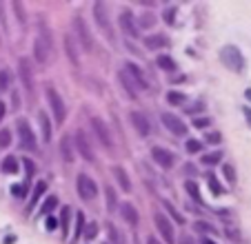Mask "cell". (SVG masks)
Masks as SVG:
<instances>
[{"mask_svg": "<svg viewBox=\"0 0 251 244\" xmlns=\"http://www.w3.org/2000/svg\"><path fill=\"white\" fill-rule=\"evenodd\" d=\"M245 96H247V98L251 100V89H247V91H245Z\"/></svg>", "mask_w": 251, "mask_h": 244, "instance_id": "6f0895ef", "label": "cell"}, {"mask_svg": "<svg viewBox=\"0 0 251 244\" xmlns=\"http://www.w3.org/2000/svg\"><path fill=\"white\" fill-rule=\"evenodd\" d=\"M76 187H78V195H80L82 200H94V197L98 195V187H96V182L87 173L78 175Z\"/></svg>", "mask_w": 251, "mask_h": 244, "instance_id": "8992f818", "label": "cell"}, {"mask_svg": "<svg viewBox=\"0 0 251 244\" xmlns=\"http://www.w3.org/2000/svg\"><path fill=\"white\" fill-rule=\"evenodd\" d=\"M51 31H47V24L40 20V31L38 36H36V40H33V58H36V62L38 65H47L49 62V56H51Z\"/></svg>", "mask_w": 251, "mask_h": 244, "instance_id": "7a4b0ae2", "label": "cell"}, {"mask_svg": "<svg viewBox=\"0 0 251 244\" xmlns=\"http://www.w3.org/2000/svg\"><path fill=\"white\" fill-rule=\"evenodd\" d=\"M202 109V104H194V107H187V113H196Z\"/></svg>", "mask_w": 251, "mask_h": 244, "instance_id": "816d5d0a", "label": "cell"}, {"mask_svg": "<svg viewBox=\"0 0 251 244\" xmlns=\"http://www.w3.org/2000/svg\"><path fill=\"white\" fill-rule=\"evenodd\" d=\"M107 229H109V235H111V240H114L116 244H120V238H118V231H116V226H114V224H107Z\"/></svg>", "mask_w": 251, "mask_h": 244, "instance_id": "c3c4849f", "label": "cell"}, {"mask_svg": "<svg viewBox=\"0 0 251 244\" xmlns=\"http://www.w3.org/2000/svg\"><path fill=\"white\" fill-rule=\"evenodd\" d=\"M9 142H11V131L9 129H0V149L9 146Z\"/></svg>", "mask_w": 251, "mask_h": 244, "instance_id": "836d02e7", "label": "cell"}, {"mask_svg": "<svg viewBox=\"0 0 251 244\" xmlns=\"http://www.w3.org/2000/svg\"><path fill=\"white\" fill-rule=\"evenodd\" d=\"M131 124L140 136H149V133H151V124H149L147 116L140 111H131Z\"/></svg>", "mask_w": 251, "mask_h": 244, "instance_id": "9a60e30c", "label": "cell"}, {"mask_svg": "<svg viewBox=\"0 0 251 244\" xmlns=\"http://www.w3.org/2000/svg\"><path fill=\"white\" fill-rule=\"evenodd\" d=\"M162 204H165V209H167V211L171 213V218H174V220L178 222V224H182V222H185V218H182L180 213H176V209L171 207V202H167V200H165V202H162Z\"/></svg>", "mask_w": 251, "mask_h": 244, "instance_id": "e575fe53", "label": "cell"}, {"mask_svg": "<svg viewBox=\"0 0 251 244\" xmlns=\"http://www.w3.org/2000/svg\"><path fill=\"white\" fill-rule=\"evenodd\" d=\"M151 158L156 160V165H160L162 169H171L176 162V155L171 153V151L162 149V146H153L151 149Z\"/></svg>", "mask_w": 251, "mask_h": 244, "instance_id": "4fadbf2b", "label": "cell"}, {"mask_svg": "<svg viewBox=\"0 0 251 244\" xmlns=\"http://www.w3.org/2000/svg\"><path fill=\"white\" fill-rule=\"evenodd\" d=\"M94 16H96V23H98L100 29H104L107 38H111V24H109V16H107V5L102 0H98L94 5Z\"/></svg>", "mask_w": 251, "mask_h": 244, "instance_id": "7c38bea8", "label": "cell"}, {"mask_svg": "<svg viewBox=\"0 0 251 244\" xmlns=\"http://www.w3.org/2000/svg\"><path fill=\"white\" fill-rule=\"evenodd\" d=\"M18 138H20V145L25 146L27 151H36V136H33L31 127L27 124V120H18Z\"/></svg>", "mask_w": 251, "mask_h": 244, "instance_id": "ba28073f", "label": "cell"}, {"mask_svg": "<svg viewBox=\"0 0 251 244\" xmlns=\"http://www.w3.org/2000/svg\"><path fill=\"white\" fill-rule=\"evenodd\" d=\"M87 240H94L96 238V235H98V226H96V224H89V226H87Z\"/></svg>", "mask_w": 251, "mask_h": 244, "instance_id": "f6af8a7d", "label": "cell"}, {"mask_svg": "<svg viewBox=\"0 0 251 244\" xmlns=\"http://www.w3.org/2000/svg\"><path fill=\"white\" fill-rule=\"evenodd\" d=\"M145 47L151 49V51H156V49H165V47H169V38H167L165 33L147 36V38H145Z\"/></svg>", "mask_w": 251, "mask_h": 244, "instance_id": "e0dca14e", "label": "cell"}, {"mask_svg": "<svg viewBox=\"0 0 251 244\" xmlns=\"http://www.w3.org/2000/svg\"><path fill=\"white\" fill-rule=\"evenodd\" d=\"M180 244H194V240H191L187 233H182V235H180Z\"/></svg>", "mask_w": 251, "mask_h": 244, "instance_id": "f907efd6", "label": "cell"}, {"mask_svg": "<svg viewBox=\"0 0 251 244\" xmlns=\"http://www.w3.org/2000/svg\"><path fill=\"white\" fill-rule=\"evenodd\" d=\"M104 193H107V209L109 211H116V207H118V197H116V191L111 187L104 189Z\"/></svg>", "mask_w": 251, "mask_h": 244, "instance_id": "484cf974", "label": "cell"}, {"mask_svg": "<svg viewBox=\"0 0 251 244\" xmlns=\"http://www.w3.org/2000/svg\"><path fill=\"white\" fill-rule=\"evenodd\" d=\"M74 31H76V38H78V43H80V47L89 53L91 49H94V38H91L89 27H87V23L80 18V16L74 18Z\"/></svg>", "mask_w": 251, "mask_h": 244, "instance_id": "277c9868", "label": "cell"}, {"mask_svg": "<svg viewBox=\"0 0 251 244\" xmlns=\"http://www.w3.org/2000/svg\"><path fill=\"white\" fill-rule=\"evenodd\" d=\"M162 124H165L174 136H185L187 133V124L178 116H174V113H169V111L162 113Z\"/></svg>", "mask_w": 251, "mask_h": 244, "instance_id": "8fae6325", "label": "cell"}, {"mask_svg": "<svg viewBox=\"0 0 251 244\" xmlns=\"http://www.w3.org/2000/svg\"><path fill=\"white\" fill-rule=\"evenodd\" d=\"M11 195L14 197H25L27 195V187H25V184H14V187H11Z\"/></svg>", "mask_w": 251, "mask_h": 244, "instance_id": "74e56055", "label": "cell"}, {"mask_svg": "<svg viewBox=\"0 0 251 244\" xmlns=\"http://www.w3.org/2000/svg\"><path fill=\"white\" fill-rule=\"evenodd\" d=\"M185 171H187V173H196V169H194L191 165H187V167H185Z\"/></svg>", "mask_w": 251, "mask_h": 244, "instance_id": "db71d44e", "label": "cell"}, {"mask_svg": "<svg viewBox=\"0 0 251 244\" xmlns=\"http://www.w3.org/2000/svg\"><path fill=\"white\" fill-rule=\"evenodd\" d=\"M111 173H114V178L118 180V184H120V189H123V191H131V180H129L127 171H125L123 167L116 165L114 169H111Z\"/></svg>", "mask_w": 251, "mask_h": 244, "instance_id": "ffe728a7", "label": "cell"}, {"mask_svg": "<svg viewBox=\"0 0 251 244\" xmlns=\"http://www.w3.org/2000/svg\"><path fill=\"white\" fill-rule=\"evenodd\" d=\"M162 18H165L167 24H174L176 23V7H169V9H165V16H162Z\"/></svg>", "mask_w": 251, "mask_h": 244, "instance_id": "b9f144b4", "label": "cell"}, {"mask_svg": "<svg viewBox=\"0 0 251 244\" xmlns=\"http://www.w3.org/2000/svg\"><path fill=\"white\" fill-rule=\"evenodd\" d=\"M220 60H223V65L227 67V69L236 71V73H240V71L245 69V58H242L240 49L233 47V45H227V47L220 49Z\"/></svg>", "mask_w": 251, "mask_h": 244, "instance_id": "3957f363", "label": "cell"}, {"mask_svg": "<svg viewBox=\"0 0 251 244\" xmlns=\"http://www.w3.org/2000/svg\"><path fill=\"white\" fill-rule=\"evenodd\" d=\"M11 7H14L16 16H18V23H20V24L27 23V16H25V9H23V5H20L18 0H14V5H11Z\"/></svg>", "mask_w": 251, "mask_h": 244, "instance_id": "d6a6232c", "label": "cell"}, {"mask_svg": "<svg viewBox=\"0 0 251 244\" xmlns=\"http://www.w3.org/2000/svg\"><path fill=\"white\" fill-rule=\"evenodd\" d=\"M85 233V213L76 216V233H74V242H78V238Z\"/></svg>", "mask_w": 251, "mask_h": 244, "instance_id": "83f0119b", "label": "cell"}, {"mask_svg": "<svg viewBox=\"0 0 251 244\" xmlns=\"http://www.w3.org/2000/svg\"><path fill=\"white\" fill-rule=\"evenodd\" d=\"M23 162H25V169H27V175H29V178H31V175H33V171H36V167H33V162H31V160H29V158H25Z\"/></svg>", "mask_w": 251, "mask_h": 244, "instance_id": "bcb514c9", "label": "cell"}, {"mask_svg": "<svg viewBox=\"0 0 251 244\" xmlns=\"http://www.w3.org/2000/svg\"><path fill=\"white\" fill-rule=\"evenodd\" d=\"M207 182H209V189L213 191V195H223V187H220V182L216 180V175L209 173L207 175Z\"/></svg>", "mask_w": 251, "mask_h": 244, "instance_id": "f546056e", "label": "cell"}, {"mask_svg": "<svg viewBox=\"0 0 251 244\" xmlns=\"http://www.w3.org/2000/svg\"><path fill=\"white\" fill-rule=\"evenodd\" d=\"M45 191H47V184H45V182H38V184H36V189H33V193H31V202H29V207H27L29 211H31V209L38 204V200L45 195Z\"/></svg>", "mask_w": 251, "mask_h": 244, "instance_id": "603a6c76", "label": "cell"}, {"mask_svg": "<svg viewBox=\"0 0 251 244\" xmlns=\"http://www.w3.org/2000/svg\"><path fill=\"white\" fill-rule=\"evenodd\" d=\"M209 124H211V120H209V118H196V120H194V127L196 129H204V127H209Z\"/></svg>", "mask_w": 251, "mask_h": 244, "instance_id": "7bdbcfd3", "label": "cell"}, {"mask_svg": "<svg viewBox=\"0 0 251 244\" xmlns=\"http://www.w3.org/2000/svg\"><path fill=\"white\" fill-rule=\"evenodd\" d=\"M2 116H5V104L0 102V120H2Z\"/></svg>", "mask_w": 251, "mask_h": 244, "instance_id": "11a10c76", "label": "cell"}, {"mask_svg": "<svg viewBox=\"0 0 251 244\" xmlns=\"http://www.w3.org/2000/svg\"><path fill=\"white\" fill-rule=\"evenodd\" d=\"M147 244H160V242H158V240L153 238V235H149V238H147Z\"/></svg>", "mask_w": 251, "mask_h": 244, "instance_id": "f5cc1de1", "label": "cell"}, {"mask_svg": "<svg viewBox=\"0 0 251 244\" xmlns=\"http://www.w3.org/2000/svg\"><path fill=\"white\" fill-rule=\"evenodd\" d=\"M118 80H120V85L125 87V91L129 94V98H138L140 91L147 89V82H145L142 71L138 69L136 65H131V62H127V65L118 71Z\"/></svg>", "mask_w": 251, "mask_h": 244, "instance_id": "6da1fadb", "label": "cell"}, {"mask_svg": "<svg viewBox=\"0 0 251 244\" xmlns=\"http://www.w3.org/2000/svg\"><path fill=\"white\" fill-rule=\"evenodd\" d=\"M242 113H245L247 122H249V127H251V107H242Z\"/></svg>", "mask_w": 251, "mask_h": 244, "instance_id": "681fc988", "label": "cell"}, {"mask_svg": "<svg viewBox=\"0 0 251 244\" xmlns=\"http://www.w3.org/2000/svg\"><path fill=\"white\" fill-rule=\"evenodd\" d=\"M200 149H202V142L200 140H187V151L189 153H198Z\"/></svg>", "mask_w": 251, "mask_h": 244, "instance_id": "60d3db41", "label": "cell"}, {"mask_svg": "<svg viewBox=\"0 0 251 244\" xmlns=\"http://www.w3.org/2000/svg\"><path fill=\"white\" fill-rule=\"evenodd\" d=\"M7 87H9V73H7V69H2L0 71V94L7 91Z\"/></svg>", "mask_w": 251, "mask_h": 244, "instance_id": "f35d334b", "label": "cell"}, {"mask_svg": "<svg viewBox=\"0 0 251 244\" xmlns=\"http://www.w3.org/2000/svg\"><path fill=\"white\" fill-rule=\"evenodd\" d=\"M153 222H156V226H158V231H160V235H162V238H165L169 244H174V242H176L174 224H171V222L167 220V218L162 216L160 211H156V213H153Z\"/></svg>", "mask_w": 251, "mask_h": 244, "instance_id": "30bf717a", "label": "cell"}, {"mask_svg": "<svg viewBox=\"0 0 251 244\" xmlns=\"http://www.w3.org/2000/svg\"><path fill=\"white\" fill-rule=\"evenodd\" d=\"M185 189H187V193H189V195L194 197L196 202H202V197H200V191H198V184H196L194 180H187V182H185Z\"/></svg>", "mask_w": 251, "mask_h": 244, "instance_id": "4316f807", "label": "cell"}, {"mask_svg": "<svg viewBox=\"0 0 251 244\" xmlns=\"http://www.w3.org/2000/svg\"><path fill=\"white\" fill-rule=\"evenodd\" d=\"M223 173H225V178H227L231 184L236 182V169H233L231 165H225V167H223Z\"/></svg>", "mask_w": 251, "mask_h": 244, "instance_id": "8d00e7d4", "label": "cell"}, {"mask_svg": "<svg viewBox=\"0 0 251 244\" xmlns=\"http://www.w3.org/2000/svg\"><path fill=\"white\" fill-rule=\"evenodd\" d=\"M56 207H58V197H56V195H49L47 200H45V204H43V209H40V213H43V216H49V213H51Z\"/></svg>", "mask_w": 251, "mask_h": 244, "instance_id": "d4e9b609", "label": "cell"}, {"mask_svg": "<svg viewBox=\"0 0 251 244\" xmlns=\"http://www.w3.org/2000/svg\"><path fill=\"white\" fill-rule=\"evenodd\" d=\"M91 127L96 131V138L100 140V145H104V149H114V138H111L109 129L100 118H91Z\"/></svg>", "mask_w": 251, "mask_h": 244, "instance_id": "52a82bcc", "label": "cell"}, {"mask_svg": "<svg viewBox=\"0 0 251 244\" xmlns=\"http://www.w3.org/2000/svg\"><path fill=\"white\" fill-rule=\"evenodd\" d=\"M194 229H196V231H200V233H216V229H213V226L209 224V222H196Z\"/></svg>", "mask_w": 251, "mask_h": 244, "instance_id": "d590c367", "label": "cell"}, {"mask_svg": "<svg viewBox=\"0 0 251 244\" xmlns=\"http://www.w3.org/2000/svg\"><path fill=\"white\" fill-rule=\"evenodd\" d=\"M202 244H216L213 240H209V238H202Z\"/></svg>", "mask_w": 251, "mask_h": 244, "instance_id": "9f6ffc18", "label": "cell"}, {"mask_svg": "<svg viewBox=\"0 0 251 244\" xmlns=\"http://www.w3.org/2000/svg\"><path fill=\"white\" fill-rule=\"evenodd\" d=\"M20 78L25 82L27 94L33 96V71H31V60L29 58H20Z\"/></svg>", "mask_w": 251, "mask_h": 244, "instance_id": "5bb4252c", "label": "cell"}, {"mask_svg": "<svg viewBox=\"0 0 251 244\" xmlns=\"http://www.w3.org/2000/svg\"><path fill=\"white\" fill-rule=\"evenodd\" d=\"M45 226H47V231H53V229H56V226H58V220H56V218H51V216H49L47 220H45Z\"/></svg>", "mask_w": 251, "mask_h": 244, "instance_id": "7dc6e473", "label": "cell"}, {"mask_svg": "<svg viewBox=\"0 0 251 244\" xmlns=\"http://www.w3.org/2000/svg\"><path fill=\"white\" fill-rule=\"evenodd\" d=\"M220 160H223V153H220V151H216V153H207L202 158V162L204 165H218Z\"/></svg>", "mask_w": 251, "mask_h": 244, "instance_id": "1f68e13d", "label": "cell"}, {"mask_svg": "<svg viewBox=\"0 0 251 244\" xmlns=\"http://www.w3.org/2000/svg\"><path fill=\"white\" fill-rule=\"evenodd\" d=\"M153 23H156V18H153L151 14H145V16H142V20H140V24H142V27H151Z\"/></svg>", "mask_w": 251, "mask_h": 244, "instance_id": "ee69618b", "label": "cell"}, {"mask_svg": "<svg viewBox=\"0 0 251 244\" xmlns=\"http://www.w3.org/2000/svg\"><path fill=\"white\" fill-rule=\"evenodd\" d=\"M2 171H5V173H16V171H18V160H16L14 155H7V158L2 160Z\"/></svg>", "mask_w": 251, "mask_h": 244, "instance_id": "cb8c5ba5", "label": "cell"}, {"mask_svg": "<svg viewBox=\"0 0 251 244\" xmlns=\"http://www.w3.org/2000/svg\"><path fill=\"white\" fill-rule=\"evenodd\" d=\"M38 120H40V129H43V140L49 142L51 140V127H49V116L45 111L38 113Z\"/></svg>", "mask_w": 251, "mask_h": 244, "instance_id": "7402d4cb", "label": "cell"}, {"mask_svg": "<svg viewBox=\"0 0 251 244\" xmlns=\"http://www.w3.org/2000/svg\"><path fill=\"white\" fill-rule=\"evenodd\" d=\"M74 145L76 142H71V138H62L60 140V155L65 162H74Z\"/></svg>", "mask_w": 251, "mask_h": 244, "instance_id": "44dd1931", "label": "cell"}, {"mask_svg": "<svg viewBox=\"0 0 251 244\" xmlns=\"http://www.w3.org/2000/svg\"><path fill=\"white\" fill-rule=\"evenodd\" d=\"M76 146H78L80 155L87 160V162H96V151H94V146H91L89 138H87V133L82 131V129L76 133Z\"/></svg>", "mask_w": 251, "mask_h": 244, "instance_id": "9c48e42d", "label": "cell"}, {"mask_svg": "<svg viewBox=\"0 0 251 244\" xmlns=\"http://www.w3.org/2000/svg\"><path fill=\"white\" fill-rule=\"evenodd\" d=\"M185 94H180V91H169V94H167V102L169 104H182L185 102Z\"/></svg>", "mask_w": 251, "mask_h": 244, "instance_id": "f1b7e54d", "label": "cell"}, {"mask_svg": "<svg viewBox=\"0 0 251 244\" xmlns=\"http://www.w3.org/2000/svg\"><path fill=\"white\" fill-rule=\"evenodd\" d=\"M47 100H49V107L53 111V118H56L58 124H62L67 118V104L62 102V98L58 96V91L53 87H47Z\"/></svg>", "mask_w": 251, "mask_h": 244, "instance_id": "5b68a950", "label": "cell"}, {"mask_svg": "<svg viewBox=\"0 0 251 244\" xmlns=\"http://www.w3.org/2000/svg\"><path fill=\"white\" fill-rule=\"evenodd\" d=\"M120 27H123V31L127 33L129 38H138V27H136V23H133V16L129 9L120 11Z\"/></svg>", "mask_w": 251, "mask_h": 244, "instance_id": "2e32d148", "label": "cell"}, {"mask_svg": "<svg viewBox=\"0 0 251 244\" xmlns=\"http://www.w3.org/2000/svg\"><path fill=\"white\" fill-rule=\"evenodd\" d=\"M158 67H162L165 71H176V62L169 56H158Z\"/></svg>", "mask_w": 251, "mask_h": 244, "instance_id": "4dcf8cb0", "label": "cell"}, {"mask_svg": "<svg viewBox=\"0 0 251 244\" xmlns=\"http://www.w3.org/2000/svg\"><path fill=\"white\" fill-rule=\"evenodd\" d=\"M220 140H223V136L218 131H211L204 136V142H209V145H220Z\"/></svg>", "mask_w": 251, "mask_h": 244, "instance_id": "ab89813d", "label": "cell"}, {"mask_svg": "<svg viewBox=\"0 0 251 244\" xmlns=\"http://www.w3.org/2000/svg\"><path fill=\"white\" fill-rule=\"evenodd\" d=\"M65 51H67V56H69V60L74 62V65L80 62V58H78V47H76V38L71 36V33L65 36Z\"/></svg>", "mask_w": 251, "mask_h": 244, "instance_id": "d6986e66", "label": "cell"}, {"mask_svg": "<svg viewBox=\"0 0 251 244\" xmlns=\"http://www.w3.org/2000/svg\"><path fill=\"white\" fill-rule=\"evenodd\" d=\"M120 216L127 220L129 226H138V211L133 204H129V202H123L120 204Z\"/></svg>", "mask_w": 251, "mask_h": 244, "instance_id": "ac0fdd59", "label": "cell"}]
</instances>
